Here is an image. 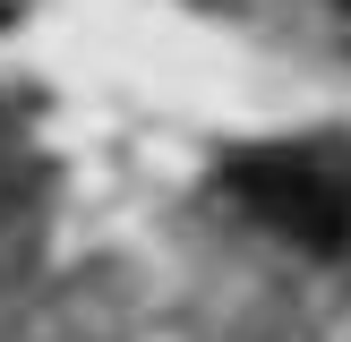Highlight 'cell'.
Returning <instances> with one entry per match:
<instances>
[{
  "label": "cell",
  "instance_id": "1",
  "mask_svg": "<svg viewBox=\"0 0 351 342\" xmlns=\"http://www.w3.org/2000/svg\"><path fill=\"white\" fill-rule=\"evenodd\" d=\"M223 205L249 214L257 231L308 248V256L351 248V180L326 171L317 154H249V163H232L223 171Z\"/></svg>",
  "mask_w": 351,
  "mask_h": 342
},
{
  "label": "cell",
  "instance_id": "2",
  "mask_svg": "<svg viewBox=\"0 0 351 342\" xmlns=\"http://www.w3.org/2000/svg\"><path fill=\"white\" fill-rule=\"evenodd\" d=\"M343 17H351V0H343Z\"/></svg>",
  "mask_w": 351,
  "mask_h": 342
}]
</instances>
